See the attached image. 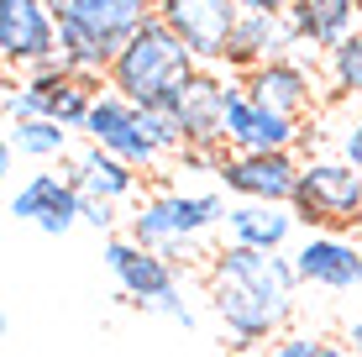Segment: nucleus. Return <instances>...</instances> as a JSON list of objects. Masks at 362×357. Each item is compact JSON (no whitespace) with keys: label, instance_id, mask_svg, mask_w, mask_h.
Returning a JSON list of instances; mask_svg holds the SVG:
<instances>
[{"label":"nucleus","instance_id":"1","mask_svg":"<svg viewBox=\"0 0 362 357\" xmlns=\"http://www.w3.org/2000/svg\"><path fill=\"white\" fill-rule=\"evenodd\" d=\"M210 310L221 315L231 347L252 352L257 341H279L284 326L294 321V294H299V268L284 252H257V247H226L210 252Z\"/></svg>","mask_w":362,"mask_h":357},{"label":"nucleus","instance_id":"2","mask_svg":"<svg viewBox=\"0 0 362 357\" xmlns=\"http://www.w3.org/2000/svg\"><path fill=\"white\" fill-rule=\"evenodd\" d=\"M194 74H199V58L184 47L179 32L163 27V21L153 16V21H147V27L116 53L105 84H110L116 95H127L132 105H142V110H173V100L189 90Z\"/></svg>","mask_w":362,"mask_h":357},{"label":"nucleus","instance_id":"3","mask_svg":"<svg viewBox=\"0 0 362 357\" xmlns=\"http://www.w3.org/2000/svg\"><path fill=\"white\" fill-rule=\"evenodd\" d=\"M231 205L216 189H158L153 200H142V211L132 216V242L163 252L173 268H184L199 247V237L216 226H226Z\"/></svg>","mask_w":362,"mask_h":357},{"label":"nucleus","instance_id":"4","mask_svg":"<svg viewBox=\"0 0 362 357\" xmlns=\"http://www.w3.org/2000/svg\"><path fill=\"white\" fill-rule=\"evenodd\" d=\"M294 216L331 237L362 226V174L341 158H310L294 189Z\"/></svg>","mask_w":362,"mask_h":357},{"label":"nucleus","instance_id":"5","mask_svg":"<svg viewBox=\"0 0 362 357\" xmlns=\"http://www.w3.org/2000/svg\"><path fill=\"white\" fill-rule=\"evenodd\" d=\"M100 90H105L100 79H79V74H21L16 84H6V121L47 116L69 131H84Z\"/></svg>","mask_w":362,"mask_h":357},{"label":"nucleus","instance_id":"6","mask_svg":"<svg viewBox=\"0 0 362 357\" xmlns=\"http://www.w3.org/2000/svg\"><path fill=\"white\" fill-rule=\"evenodd\" d=\"M236 16H242V6H231V0H158V21L184 37L199 69H226Z\"/></svg>","mask_w":362,"mask_h":357},{"label":"nucleus","instance_id":"7","mask_svg":"<svg viewBox=\"0 0 362 357\" xmlns=\"http://www.w3.org/2000/svg\"><path fill=\"white\" fill-rule=\"evenodd\" d=\"M84 137H90L95 147H105V153H116L121 163H132V168H153L158 158V147H153V137H147V121H142V105H132L127 95H116L105 84L100 90V100H95V110H90V121H84Z\"/></svg>","mask_w":362,"mask_h":357},{"label":"nucleus","instance_id":"8","mask_svg":"<svg viewBox=\"0 0 362 357\" xmlns=\"http://www.w3.org/2000/svg\"><path fill=\"white\" fill-rule=\"evenodd\" d=\"M242 84H231L221 69H199L189 90L173 100V116L184 127V147H226V116Z\"/></svg>","mask_w":362,"mask_h":357},{"label":"nucleus","instance_id":"9","mask_svg":"<svg viewBox=\"0 0 362 357\" xmlns=\"http://www.w3.org/2000/svg\"><path fill=\"white\" fill-rule=\"evenodd\" d=\"M299 163L294 153H226L221 163V184L236 194V200H263V205H294V189H299Z\"/></svg>","mask_w":362,"mask_h":357},{"label":"nucleus","instance_id":"10","mask_svg":"<svg viewBox=\"0 0 362 357\" xmlns=\"http://www.w3.org/2000/svg\"><path fill=\"white\" fill-rule=\"evenodd\" d=\"M105 268L116 274L121 294L136 300L142 310H153L163 294L184 289V268H173L163 252L142 247V242H132V237H110V242H105Z\"/></svg>","mask_w":362,"mask_h":357},{"label":"nucleus","instance_id":"11","mask_svg":"<svg viewBox=\"0 0 362 357\" xmlns=\"http://www.w3.org/2000/svg\"><path fill=\"white\" fill-rule=\"evenodd\" d=\"M158 16V0H79L64 16V27H74L84 42H95L100 53L116 64V53L132 42L147 21Z\"/></svg>","mask_w":362,"mask_h":357},{"label":"nucleus","instance_id":"12","mask_svg":"<svg viewBox=\"0 0 362 357\" xmlns=\"http://www.w3.org/2000/svg\"><path fill=\"white\" fill-rule=\"evenodd\" d=\"M58 53V21L42 0H0V58L11 69H37Z\"/></svg>","mask_w":362,"mask_h":357},{"label":"nucleus","instance_id":"13","mask_svg":"<svg viewBox=\"0 0 362 357\" xmlns=\"http://www.w3.org/2000/svg\"><path fill=\"white\" fill-rule=\"evenodd\" d=\"M11 216L32 221V226L47 231V237H64L74 221H84V194H79V184L69 174H32L16 194H11Z\"/></svg>","mask_w":362,"mask_h":357},{"label":"nucleus","instance_id":"14","mask_svg":"<svg viewBox=\"0 0 362 357\" xmlns=\"http://www.w3.org/2000/svg\"><path fill=\"white\" fill-rule=\"evenodd\" d=\"M294 268H299V284H315L331 294L362 289V247L346 237H331V231H315V237L299 242Z\"/></svg>","mask_w":362,"mask_h":357},{"label":"nucleus","instance_id":"15","mask_svg":"<svg viewBox=\"0 0 362 357\" xmlns=\"http://www.w3.org/2000/svg\"><path fill=\"white\" fill-rule=\"evenodd\" d=\"M242 90L252 95L257 105L279 110L289 121H305L315 110V74H310L299 58H273V64L242 74Z\"/></svg>","mask_w":362,"mask_h":357},{"label":"nucleus","instance_id":"16","mask_svg":"<svg viewBox=\"0 0 362 357\" xmlns=\"http://www.w3.org/2000/svg\"><path fill=\"white\" fill-rule=\"evenodd\" d=\"M289 47H299V42H294V27L284 11H242L231 47H226V69L252 74V69L273 64V58H289Z\"/></svg>","mask_w":362,"mask_h":357},{"label":"nucleus","instance_id":"17","mask_svg":"<svg viewBox=\"0 0 362 357\" xmlns=\"http://www.w3.org/2000/svg\"><path fill=\"white\" fill-rule=\"evenodd\" d=\"M294 142H299V121L257 105L247 90L231 100V116H226V147L231 153H289Z\"/></svg>","mask_w":362,"mask_h":357},{"label":"nucleus","instance_id":"18","mask_svg":"<svg viewBox=\"0 0 362 357\" xmlns=\"http://www.w3.org/2000/svg\"><path fill=\"white\" fill-rule=\"evenodd\" d=\"M294 205H263V200H236L226 211V242L257 252H284L294 237Z\"/></svg>","mask_w":362,"mask_h":357},{"label":"nucleus","instance_id":"19","mask_svg":"<svg viewBox=\"0 0 362 357\" xmlns=\"http://www.w3.org/2000/svg\"><path fill=\"white\" fill-rule=\"evenodd\" d=\"M289 27L294 42H310L320 53H331L341 37L357 32V0H289Z\"/></svg>","mask_w":362,"mask_h":357},{"label":"nucleus","instance_id":"20","mask_svg":"<svg viewBox=\"0 0 362 357\" xmlns=\"http://www.w3.org/2000/svg\"><path fill=\"white\" fill-rule=\"evenodd\" d=\"M69 179L79 184V194H95V200L121 205V200H132V194H136V184H142V168L121 163L116 153H105V147L90 142V147H84V153L69 163Z\"/></svg>","mask_w":362,"mask_h":357},{"label":"nucleus","instance_id":"21","mask_svg":"<svg viewBox=\"0 0 362 357\" xmlns=\"http://www.w3.org/2000/svg\"><path fill=\"white\" fill-rule=\"evenodd\" d=\"M6 142L27 158H64L69 153V127H58L47 116H27V121H11Z\"/></svg>","mask_w":362,"mask_h":357},{"label":"nucleus","instance_id":"22","mask_svg":"<svg viewBox=\"0 0 362 357\" xmlns=\"http://www.w3.org/2000/svg\"><path fill=\"white\" fill-rule=\"evenodd\" d=\"M326 79L336 95H362V32L341 37L326 53Z\"/></svg>","mask_w":362,"mask_h":357},{"label":"nucleus","instance_id":"23","mask_svg":"<svg viewBox=\"0 0 362 357\" xmlns=\"http://www.w3.org/2000/svg\"><path fill=\"white\" fill-rule=\"evenodd\" d=\"M268 357H352V347H346V341H320V336L294 331V336H279V341H273Z\"/></svg>","mask_w":362,"mask_h":357},{"label":"nucleus","instance_id":"24","mask_svg":"<svg viewBox=\"0 0 362 357\" xmlns=\"http://www.w3.org/2000/svg\"><path fill=\"white\" fill-rule=\"evenodd\" d=\"M153 310H158V315H168V321H179L184 331H189V326H194V305H189V300H184V289H173V294H163V300H158V305H153Z\"/></svg>","mask_w":362,"mask_h":357},{"label":"nucleus","instance_id":"25","mask_svg":"<svg viewBox=\"0 0 362 357\" xmlns=\"http://www.w3.org/2000/svg\"><path fill=\"white\" fill-rule=\"evenodd\" d=\"M336 158L352 163L357 174H362V121H346V127H341V153H336Z\"/></svg>","mask_w":362,"mask_h":357},{"label":"nucleus","instance_id":"26","mask_svg":"<svg viewBox=\"0 0 362 357\" xmlns=\"http://www.w3.org/2000/svg\"><path fill=\"white\" fill-rule=\"evenodd\" d=\"M84 226L110 231V226H116V205H110V200H95V194H84Z\"/></svg>","mask_w":362,"mask_h":357},{"label":"nucleus","instance_id":"27","mask_svg":"<svg viewBox=\"0 0 362 357\" xmlns=\"http://www.w3.org/2000/svg\"><path fill=\"white\" fill-rule=\"evenodd\" d=\"M242 11H289V0H231Z\"/></svg>","mask_w":362,"mask_h":357},{"label":"nucleus","instance_id":"28","mask_svg":"<svg viewBox=\"0 0 362 357\" xmlns=\"http://www.w3.org/2000/svg\"><path fill=\"white\" fill-rule=\"evenodd\" d=\"M42 6H47V11H53V21H64V16H69V11H74V6H79V0H42Z\"/></svg>","mask_w":362,"mask_h":357},{"label":"nucleus","instance_id":"29","mask_svg":"<svg viewBox=\"0 0 362 357\" xmlns=\"http://www.w3.org/2000/svg\"><path fill=\"white\" fill-rule=\"evenodd\" d=\"M346 347H352V357H362V315L352 321V331H346Z\"/></svg>","mask_w":362,"mask_h":357},{"label":"nucleus","instance_id":"30","mask_svg":"<svg viewBox=\"0 0 362 357\" xmlns=\"http://www.w3.org/2000/svg\"><path fill=\"white\" fill-rule=\"evenodd\" d=\"M357 32H362V0H357Z\"/></svg>","mask_w":362,"mask_h":357},{"label":"nucleus","instance_id":"31","mask_svg":"<svg viewBox=\"0 0 362 357\" xmlns=\"http://www.w3.org/2000/svg\"><path fill=\"white\" fill-rule=\"evenodd\" d=\"M236 357H257V352H236Z\"/></svg>","mask_w":362,"mask_h":357}]
</instances>
